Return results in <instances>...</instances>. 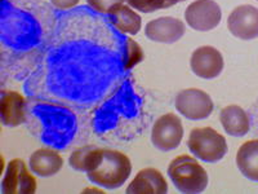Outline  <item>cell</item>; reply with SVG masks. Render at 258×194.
Here are the masks:
<instances>
[{
	"label": "cell",
	"mask_w": 258,
	"mask_h": 194,
	"mask_svg": "<svg viewBox=\"0 0 258 194\" xmlns=\"http://www.w3.org/2000/svg\"><path fill=\"white\" fill-rule=\"evenodd\" d=\"M132 172L131 159L119 150L103 149L100 163L87 172L89 181L105 189H117L129 179Z\"/></svg>",
	"instance_id": "cell-1"
},
{
	"label": "cell",
	"mask_w": 258,
	"mask_h": 194,
	"mask_svg": "<svg viewBox=\"0 0 258 194\" xmlns=\"http://www.w3.org/2000/svg\"><path fill=\"white\" fill-rule=\"evenodd\" d=\"M168 176L181 193H203L208 186V174L197 158L186 154L176 157L168 166Z\"/></svg>",
	"instance_id": "cell-2"
},
{
	"label": "cell",
	"mask_w": 258,
	"mask_h": 194,
	"mask_svg": "<svg viewBox=\"0 0 258 194\" xmlns=\"http://www.w3.org/2000/svg\"><path fill=\"white\" fill-rule=\"evenodd\" d=\"M187 147L198 159L207 163L220 162L227 154L226 138L211 127L194 128L188 136Z\"/></svg>",
	"instance_id": "cell-3"
},
{
	"label": "cell",
	"mask_w": 258,
	"mask_h": 194,
	"mask_svg": "<svg viewBox=\"0 0 258 194\" xmlns=\"http://www.w3.org/2000/svg\"><path fill=\"white\" fill-rule=\"evenodd\" d=\"M174 105L179 114L190 121L206 119L213 112V101L207 92L199 88H186L177 93Z\"/></svg>",
	"instance_id": "cell-4"
},
{
	"label": "cell",
	"mask_w": 258,
	"mask_h": 194,
	"mask_svg": "<svg viewBox=\"0 0 258 194\" xmlns=\"http://www.w3.org/2000/svg\"><path fill=\"white\" fill-rule=\"evenodd\" d=\"M183 137V126L178 115L167 113L159 117L151 129V142L161 152H169L179 147Z\"/></svg>",
	"instance_id": "cell-5"
},
{
	"label": "cell",
	"mask_w": 258,
	"mask_h": 194,
	"mask_svg": "<svg viewBox=\"0 0 258 194\" xmlns=\"http://www.w3.org/2000/svg\"><path fill=\"white\" fill-rule=\"evenodd\" d=\"M222 11L214 0H195L186 8L185 20L197 31H211L220 25Z\"/></svg>",
	"instance_id": "cell-6"
},
{
	"label": "cell",
	"mask_w": 258,
	"mask_h": 194,
	"mask_svg": "<svg viewBox=\"0 0 258 194\" xmlns=\"http://www.w3.org/2000/svg\"><path fill=\"white\" fill-rule=\"evenodd\" d=\"M31 172L24 159H12L2 180V191L4 194H34L38 184Z\"/></svg>",
	"instance_id": "cell-7"
},
{
	"label": "cell",
	"mask_w": 258,
	"mask_h": 194,
	"mask_svg": "<svg viewBox=\"0 0 258 194\" xmlns=\"http://www.w3.org/2000/svg\"><path fill=\"white\" fill-rule=\"evenodd\" d=\"M227 27L232 35L241 40L258 38V8L250 4L236 7L227 18Z\"/></svg>",
	"instance_id": "cell-8"
},
{
	"label": "cell",
	"mask_w": 258,
	"mask_h": 194,
	"mask_svg": "<svg viewBox=\"0 0 258 194\" xmlns=\"http://www.w3.org/2000/svg\"><path fill=\"white\" fill-rule=\"evenodd\" d=\"M190 66L192 73L203 79H214L223 70V57L217 48L203 45L191 55Z\"/></svg>",
	"instance_id": "cell-9"
},
{
	"label": "cell",
	"mask_w": 258,
	"mask_h": 194,
	"mask_svg": "<svg viewBox=\"0 0 258 194\" xmlns=\"http://www.w3.org/2000/svg\"><path fill=\"white\" fill-rule=\"evenodd\" d=\"M186 27L181 20L170 16L150 21L145 27V34L150 40L164 44H173L185 35Z\"/></svg>",
	"instance_id": "cell-10"
},
{
	"label": "cell",
	"mask_w": 258,
	"mask_h": 194,
	"mask_svg": "<svg viewBox=\"0 0 258 194\" xmlns=\"http://www.w3.org/2000/svg\"><path fill=\"white\" fill-rule=\"evenodd\" d=\"M167 191V180L156 168H142L126 186L129 194H164Z\"/></svg>",
	"instance_id": "cell-11"
},
{
	"label": "cell",
	"mask_w": 258,
	"mask_h": 194,
	"mask_svg": "<svg viewBox=\"0 0 258 194\" xmlns=\"http://www.w3.org/2000/svg\"><path fill=\"white\" fill-rule=\"evenodd\" d=\"M0 118L6 127L21 126L26 119V101L17 91L3 92L0 99Z\"/></svg>",
	"instance_id": "cell-12"
},
{
	"label": "cell",
	"mask_w": 258,
	"mask_h": 194,
	"mask_svg": "<svg viewBox=\"0 0 258 194\" xmlns=\"http://www.w3.org/2000/svg\"><path fill=\"white\" fill-rule=\"evenodd\" d=\"M63 166V158L59 156L58 152L49 149V148H41L35 150L30 156L29 167L30 170L40 177H52L61 171Z\"/></svg>",
	"instance_id": "cell-13"
},
{
	"label": "cell",
	"mask_w": 258,
	"mask_h": 194,
	"mask_svg": "<svg viewBox=\"0 0 258 194\" xmlns=\"http://www.w3.org/2000/svg\"><path fill=\"white\" fill-rule=\"evenodd\" d=\"M220 122L225 132L234 137H243L250 129L248 113L238 105L225 106L220 113Z\"/></svg>",
	"instance_id": "cell-14"
},
{
	"label": "cell",
	"mask_w": 258,
	"mask_h": 194,
	"mask_svg": "<svg viewBox=\"0 0 258 194\" xmlns=\"http://www.w3.org/2000/svg\"><path fill=\"white\" fill-rule=\"evenodd\" d=\"M236 166L244 177L258 181V140H249L239 148Z\"/></svg>",
	"instance_id": "cell-15"
},
{
	"label": "cell",
	"mask_w": 258,
	"mask_h": 194,
	"mask_svg": "<svg viewBox=\"0 0 258 194\" xmlns=\"http://www.w3.org/2000/svg\"><path fill=\"white\" fill-rule=\"evenodd\" d=\"M110 16H111V24L123 34L137 35L141 30L142 18L133 11L132 7L121 4Z\"/></svg>",
	"instance_id": "cell-16"
},
{
	"label": "cell",
	"mask_w": 258,
	"mask_h": 194,
	"mask_svg": "<svg viewBox=\"0 0 258 194\" xmlns=\"http://www.w3.org/2000/svg\"><path fill=\"white\" fill-rule=\"evenodd\" d=\"M103 149L94 145H87L77 149L69 157V163L74 170L80 172H89L93 170L102 158Z\"/></svg>",
	"instance_id": "cell-17"
},
{
	"label": "cell",
	"mask_w": 258,
	"mask_h": 194,
	"mask_svg": "<svg viewBox=\"0 0 258 194\" xmlns=\"http://www.w3.org/2000/svg\"><path fill=\"white\" fill-rule=\"evenodd\" d=\"M145 59L144 51H142L141 45L138 44L137 41L133 40L132 38L126 39L125 45V55H124L123 60V68L125 70H131L135 66H137L142 60Z\"/></svg>",
	"instance_id": "cell-18"
},
{
	"label": "cell",
	"mask_w": 258,
	"mask_h": 194,
	"mask_svg": "<svg viewBox=\"0 0 258 194\" xmlns=\"http://www.w3.org/2000/svg\"><path fill=\"white\" fill-rule=\"evenodd\" d=\"M126 3L142 13H153L165 8L164 0H126Z\"/></svg>",
	"instance_id": "cell-19"
},
{
	"label": "cell",
	"mask_w": 258,
	"mask_h": 194,
	"mask_svg": "<svg viewBox=\"0 0 258 194\" xmlns=\"http://www.w3.org/2000/svg\"><path fill=\"white\" fill-rule=\"evenodd\" d=\"M124 2H126V0H87L88 6L93 11L103 13V15H111L117 7L124 4Z\"/></svg>",
	"instance_id": "cell-20"
},
{
	"label": "cell",
	"mask_w": 258,
	"mask_h": 194,
	"mask_svg": "<svg viewBox=\"0 0 258 194\" xmlns=\"http://www.w3.org/2000/svg\"><path fill=\"white\" fill-rule=\"evenodd\" d=\"M79 2L80 0H50V3L56 7V8L61 9V11L74 8V7L79 4Z\"/></svg>",
	"instance_id": "cell-21"
},
{
	"label": "cell",
	"mask_w": 258,
	"mask_h": 194,
	"mask_svg": "<svg viewBox=\"0 0 258 194\" xmlns=\"http://www.w3.org/2000/svg\"><path fill=\"white\" fill-rule=\"evenodd\" d=\"M181 2H185V0H164L165 8H169V7L174 6L177 3H181Z\"/></svg>",
	"instance_id": "cell-22"
},
{
	"label": "cell",
	"mask_w": 258,
	"mask_h": 194,
	"mask_svg": "<svg viewBox=\"0 0 258 194\" xmlns=\"http://www.w3.org/2000/svg\"><path fill=\"white\" fill-rule=\"evenodd\" d=\"M257 2H258V0H257Z\"/></svg>",
	"instance_id": "cell-23"
}]
</instances>
